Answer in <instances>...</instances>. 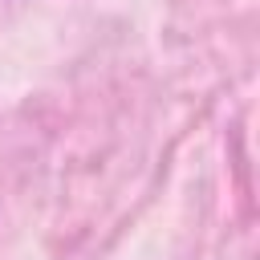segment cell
Instances as JSON below:
<instances>
[]
</instances>
